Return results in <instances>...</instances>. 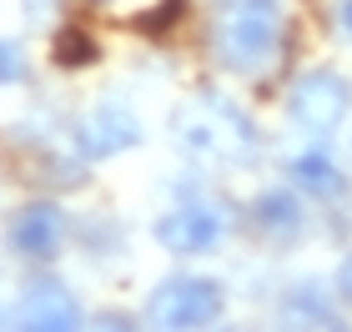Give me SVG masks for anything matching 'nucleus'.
Masks as SVG:
<instances>
[{"mask_svg": "<svg viewBox=\"0 0 352 332\" xmlns=\"http://www.w3.org/2000/svg\"><path fill=\"white\" fill-rule=\"evenodd\" d=\"M347 111H352V81L338 76L332 66L302 71L292 81V91H287V116L307 136H332L347 121Z\"/></svg>", "mask_w": 352, "mask_h": 332, "instance_id": "obj_3", "label": "nucleus"}, {"mask_svg": "<svg viewBox=\"0 0 352 332\" xmlns=\"http://www.w3.org/2000/svg\"><path fill=\"white\" fill-rule=\"evenodd\" d=\"M66 232H71V217L56 201H30V207H21L6 221V247L30 262H51L66 247Z\"/></svg>", "mask_w": 352, "mask_h": 332, "instance_id": "obj_6", "label": "nucleus"}, {"mask_svg": "<svg viewBox=\"0 0 352 332\" xmlns=\"http://www.w3.org/2000/svg\"><path fill=\"white\" fill-rule=\"evenodd\" d=\"M21 327H41V332H60V327H81V302L60 277L41 272L21 287Z\"/></svg>", "mask_w": 352, "mask_h": 332, "instance_id": "obj_8", "label": "nucleus"}, {"mask_svg": "<svg viewBox=\"0 0 352 332\" xmlns=\"http://www.w3.org/2000/svg\"><path fill=\"white\" fill-rule=\"evenodd\" d=\"M292 181L302 186V192H312V197H322V201H338L347 192V181H342V171L332 166V156L317 146V151H302L297 162H292Z\"/></svg>", "mask_w": 352, "mask_h": 332, "instance_id": "obj_10", "label": "nucleus"}, {"mask_svg": "<svg viewBox=\"0 0 352 332\" xmlns=\"http://www.w3.org/2000/svg\"><path fill=\"white\" fill-rule=\"evenodd\" d=\"M221 232H227V217L217 207H201V201H186V207L156 217V227H151V236L166 252H176V257H201V252H212L221 242Z\"/></svg>", "mask_w": 352, "mask_h": 332, "instance_id": "obj_7", "label": "nucleus"}, {"mask_svg": "<svg viewBox=\"0 0 352 332\" xmlns=\"http://www.w3.org/2000/svg\"><path fill=\"white\" fill-rule=\"evenodd\" d=\"M338 292H342L347 302H352V257H347V262L338 267Z\"/></svg>", "mask_w": 352, "mask_h": 332, "instance_id": "obj_16", "label": "nucleus"}, {"mask_svg": "<svg viewBox=\"0 0 352 332\" xmlns=\"http://www.w3.org/2000/svg\"><path fill=\"white\" fill-rule=\"evenodd\" d=\"M282 36V5L277 0H227L217 10V30H212V51L227 71H262Z\"/></svg>", "mask_w": 352, "mask_h": 332, "instance_id": "obj_2", "label": "nucleus"}, {"mask_svg": "<svg viewBox=\"0 0 352 332\" xmlns=\"http://www.w3.org/2000/svg\"><path fill=\"white\" fill-rule=\"evenodd\" d=\"M171 141L186 162L212 166V171H232V166H252L262 156L257 126L227 96H197L186 106L171 111Z\"/></svg>", "mask_w": 352, "mask_h": 332, "instance_id": "obj_1", "label": "nucleus"}, {"mask_svg": "<svg viewBox=\"0 0 352 332\" xmlns=\"http://www.w3.org/2000/svg\"><path fill=\"white\" fill-rule=\"evenodd\" d=\"M302 201L292 192H282V186H272V192H262L257 201H252V227H257L267 242H297L302 236Z\"/></svg>", "mask_w": 352, "mask_h": 332, "instance_id": "obj_9", "label": "nucleus"}, {"mask_svg": "<svg viewBox=\"0 0 352 332\" xmlns=\"http://www.w3.org/2000/svg\"><path fill=\"white\" fill-rule=\"evenodd\" d=\"M182 10H186V0H166V5H156V10L141 15V30H171Z\"/></svg>", "mask_w": 352, "mask_h": 332, "instance_id": "obj_14", "label": "nucleus"}, {"mask_svg": "<svg viewBox=\"0 0 352 332\" xmlns=\"http://www.w3.org/2000/svg\"><path fill=\"white\" fill-rule=\"evenodd\" d=\"M71 146L81 151V162H106L116 151H131L141 146V116L126 101H96L71 126Z\"/></svg>", "mask_w": 352, "mask_h": 332, "instance_id": "obj_5", "label": "nucleus"}, {"mask_svg": "<svg viewBox=\"0 0 352 332\" xmlns=\"http://www.w3.org/2000/svg\"><path fill=\"white\" fill-rule=\"evenodd\" d=\"M221 318V287L212 277H166L151 287L146 322L151 327H206Z\"/></svg>", "mask_w": 352, "mask_h": 332, "instance_id": "obj_4", "label": "nucleus"}, {"mask_svg": "<svg viewBox=\"0 0 352 332\" xmlns=\"http://www.w3.org/2000/svg\"><path fill=\"white\" fill-rule=\"evenodd\" d=\"M338 30L352 41V0H342V5H338Z\"/></svg>", "mask_w": 352, "mask_h": 332, "instance_id": "obj_17", "label": "nucleus"}, {"mask_svg": "<svg viewBox=\"0 0 352 332\" xmlns=\"http://www.w3.org/2000/svg\"><path fill=\"white\" fill-rule=\"evenodd\" d=\"M51 60H56L60 71L96 66V41L86 36L81 25H60V30H56V45H51Z\"/></svg>", "mask_w": 352, "mask_h": 332, "instance_id": "obj_12", "label": "nucleus"}, {"mask_svg": "<svg viewBox=\"0 0 352 332\" xmlns=\"http://www.w3.org/2000/svg\"><path fill=\"white\" fill-rule=\"evenodd\" d=\"M0 322H6V318H0Z\"/></svg>", "mask_w": 352, "mask_h": 332, "instance_id": "obj_18", "label": "nucleus"}, {"mask_svg": "<svg viewBox=\"0 0 352 332\" xmlns=\"http://www.w3.org/2000/svg\"><path fill=\"white\" fill-rule=\"evenodd\" d=\"M30 76V60L21 51V41H0V86H21Z\"/></svg>", "mask_w": 352, "mask_h": 332, "instance_id": "obj_13", "label": "nucleus"}, {"mask_svg": "<svg viewBox=\"0 0 352 332\" xmlns=\"http://www.w3.org/2000/svg\"><path fill=\"white\" fill-rule=\"evenodd\" d=\"M56 5H60V0H25V21H30V25L51 21V15H56Z\"/></svg>", "mask_w": 352, "mask_h": 332, "instance_id": "obj_15", "label": "nucleus"}, {"mask_svg": "<svg viewBox=\"0 0 352 332\" xmlns=\"http://www.w3.org/2000/svg\"><path fill=\"white\" fill-rule=\"evenodd\" d=\"M282 322H307V327H342V318L327 307L322 287H297L282 302Z\"/></svg>", "mask_w": 352, "mask_h": 332, "instance_id": "obj_11", "label": "nucleus"}]
</instances>
